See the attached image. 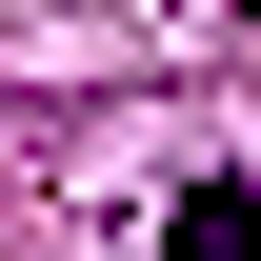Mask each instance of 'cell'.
Listing matches in <instances>:
<instances>
[{
	"mask_svg": "<svg viewBox=\"0 0 261 261\" xmlns=\"http://www.w3.org/2000/svg\"><path fill=\"white\" fill-rule=\"evenodd\" d=\"M161 261H261V181H181V221H161Z\"/></svg>",
	"mask_w": 261,
	"mask_h": 261,
	"instance_id": "obj_1",
	"label": "cell"
}]
</instances>
